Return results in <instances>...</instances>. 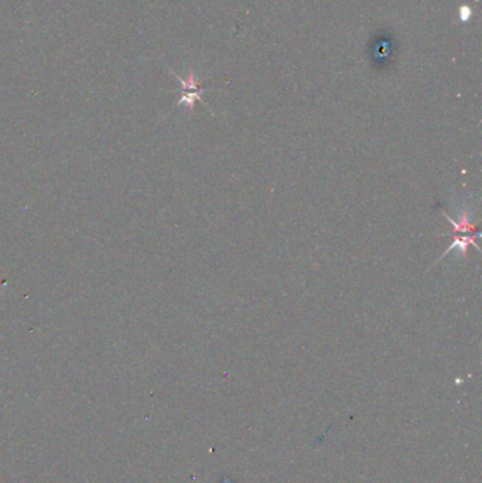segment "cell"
Here are the masks:
<instances>
[{
  "mask_svg": "<svg viewBox=\"0 0 482 483\" xmlns=\"http://www.w3.org/2000/svg\"><path fill=\"white\" fill-rule=\"evenodd\" d=\"M469 16H471V10H469V7H467V6H462V7L460 9V19H461L462 21H467Z\"/></svg>",
  "mask_w": 482,
  "mask_h": 483,
  "instance_id": "277c9868",
  "label": "cell"
},
{
  "mask_svg": "<svg viewBox=\"0 0 482 483\" xmlns=\"http://www.w3.org/2000/svg\"><path fill=\"white\" fill-rule=\"evenodd\" d=\"M447 236H453L454 238V242L445 249V252L442 253L439 259H437V262H436V264L440 262V260H442L445 256L448 255L450 252H453L454 249H458L460 252H461V256H462V259H467V255H468V247L469 246H474L478 252H481V249H480V246L477 244V242H475V239L477 238H480L481 236V233L480 232H475V233H471V235H468V236H458V235H447Z\"/></svg>",
  "mask_w": 482,
  "mask_h": 483,
  "instance_id": "7a4b0ae2",
  "label": "cell"
},
{
  "mask_svg": "<svg viewBox=\"0 0 482 483\" xmlns=\"http://www.w3.org/2000/svg\"><path fill=\"white\" fill-rule=\"evenodd\" d=\"M171 74H173L175 78L181 82V85H183V95H181L180 101L177 102V105H186V107H187L188 110H189V112H192V110H194V105H195V102H197V101H200V102H202L205 106L211 110V107L208 106V105H207V103L202 101L201 94L204 92V91H205V89H202L201 88V82L195 78V74H194V71H192V69L188 72V77L186 78V80H184V78H181L180 75H177V74H175V72H173V71H171Z\"/></svg>",
  "mask_w": 482,
  "mask_h": 483,
  "instance_id": "6da1fadb",
  "label": "cell"
},
{
  "mask_svg": "<svg viewBox=\"0 0 482 483\" xmlns=\"http://www.w3.org/2000/svg\"><path fill=\"white\" fill-rule=\"evenodd\" d=\"M442 215H444V218L447 219V222H450V223L453 225L454 230H453V233H442L441 236H445V235H458V233H475L477 225L471 223L468 212H467V211L462 212V215L460 216V221L451 219V218L448 216V214H445V212H442Z\"/></svg>",
  "mask_w": 482,
  "mask_h": 483,
  "instance_id": "3957f363",
  "label": "cell"
}]
</instances>
